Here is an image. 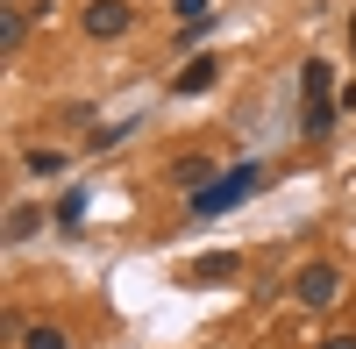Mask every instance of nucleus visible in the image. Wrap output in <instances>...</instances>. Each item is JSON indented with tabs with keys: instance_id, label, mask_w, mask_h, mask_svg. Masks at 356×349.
<instances>
[{
	"instance_id": "1",
	"label": "nucleus",
	"mask_w": 356,
	"mask_h": 349,
	"mask_svg": "<svg viewBox=\"0 0 356 349\" xmlns=\"http://www.w3.org/2000/svg\"><path fill=\"white\" fill-rule=\"evenodd\" d=\"M264 186V164H228L214 186H200L186 207H193V221H214V214H228V207H243V200Z\"/></svg>"
},
{
	"instance_id": "2",
	"label": "nucleus",
	"mask_w": 356,
	"mask_h": 349,
	"mask_svg": "<svg viewBox=\"0 0 356 349\" xmlns=\"http://www.w3.org/2000/svg\"><path fill=\"white\" fill-rule=\"evenodd\" d=\"M292 293H300V307H335L342 300V264H307L300 278H292Z\"/></svg>"
},
{
	"instance_id": "3",
	"label": "nucleus",
	"mask_w": 356,
	"mask_h": 349,
	"mask_svg": "<svg viewBox=\"0 0 356 349\" xmlns=\"http://www.w3.org/2000/svg\"><path fill=\"white\" fill-rule=\"evenodd\" d=\"M129 22H136V8H129V0H86V36H93V43L129 36Z\"/></svg>"
},
{
	"instance_id": "4",
	"label": "nucleus",
	"mask_w": 356,
	"mask_h": 349,
	"mask_svg": "<svg viewBox=\"0 0 356 349\" xmlns=\"http://www.w3.org/2000/svg\"><path fill=\"white\" fill-rule=\"evenodd\" d=\"M228 278H243V257L235 250H207L186 264V285H228Z\"/></svg>"
},
{
	"instance_id": "5",
	"label": "nucleus",
	"mask_w": 356,
	"mask_h": 349,
	"mask_svg": "<svg viewBox=\"0 0 356 349\" xmlns=\"http://www.w3.org/2000/svg\"><path fill=\"white\" fill-rule=\"evenodd\" d=\"M164 179H171L178 193H186V200H193L200 186H214V179H221V164H207V157H171V171H164Z\"/></svg>"
},
{
	"instance_id": "6",
	"label": "nucleus",
	"mask_w": 356,
	"mask_h": 349,
	"mask_svg": "<svg viewBox=\"0 0 356 349\" xmlns=\"http://www.w3.org/2000/svg\"><path fill=\"white\" fill-rule=\"evenodd\" d=\"M300 93L307 100H335V65H328V57H307V65H300Z\"/></svg>"
},
{
	"instance_id": "7",
	"label": "nucleus",
	"mask_w": 356,
	"mask_h": 349,
	"mask_svg": "<svg viewBox=\"0 0 356 349\" xmlns=\"http://www.w3.org/2000/svg\"><path fill=\"white\" fill-rule=\"evenodd\" d=\"M214 79H221V57H193V65L178 72V93L193 100V93H207V86H214Z\"/></svg>"
},
{
	"instance_id": "8",
	"label": "nucleus",
	"mask_w": 356,
	"mask_h": 349,
	"mask_svg": "<svg viewBox=\"0 0 356 349\" xmlns=\"http://www.w3.org/2000/svg\"><path fill=\"white\" fill-rule=\"evenodd\" d=\"M22 43H29V15L15 8V0H0V50H8V57H15Z\"/></svg>"
},
{
	"instance_id": "9",
	"label": "nucleus",
	"mask_w": 356,
	"mask_h": 349,
	"mask_svg": "<svg viewBox=\"0 0 356 349\" xmlns=\"http://www.w3.org/2000/svg\"><path fill=\"white\" fill-rule=\"evenodd\" d=\"M328 129H335V100H307V114H300V136H307V143H321Z\"/></svg>"
},
{
	"instance_id": "10",
	"label": "nucleus",
	"mask_w": 356,
	"mask_h": 349,
	"mask_svg": "<svg viewBox=\"0 0 356 349\" xmlns=\"http://www.w3.org/2000/svg\"><path fill=\"white\" fill-rule=\"evenodd\" d=\"M22 349H72V335L57 321H36V328H22Z\"/></svg>"
},
{
	"instance_id": "11",
	"label": "nucleus",
	"mask_w": 356,
	"mask_h": 349,
	"mask_svg": "<svg viewBox=\"0 0 356 349\" xmlns=\"http://www.w3.org/2000/svg\"><path fill=\"white\" fill-rule=\"evenodd\" d=\"M36 228H43V214H36V207H15V214H8V243H29Z\"/></svg>"
},
{
	"instance_id": "12",
	"label": "nucleus",
	"mask_w": 356,
	"mask_h": 349,
	"mask_svg": "<svg viewBox=\"0 0 356 349\" xmlns=\"http://www.w3.org/2000/svg\"><path fill=\"white\" fill-rule=\"evenodd\" d=\"M72 221H86V186H72L65 200H57V228H72Z\"/></svg>"
},
{
	"instance_id": "13",
	"label": "nucleus",
	"mask_w": 356,
	"mask_h": 349,
	"mask_svg": "<svg viewBox=\"0 0 356 349\" xmlns=\"http://www.w3.org/2000/svg\"><path fill=\"white\" fill-rule=\"evenodd\" d=\"M22 164H29V171H36V179H50V171H65V150H29Z\"/></svg>"
},
{
	"instance_id": "14",
	"label": "nucleus",
	"mask_w": 356,
	"mask_h": 349,
	"mask_svg": "<svg viewBox=\"0 0 356 349\" xmlns=\"http://www.w3.org/2000/svg\"><path fill=\"white\" fill-rule=\"evenodd\" d=\"M136 136V122H107V129H93V150H114V143H129Z\"/></svg>"
},
{
	"instance_id": "15",
	"label": "nucleus",
	"mask_w": 356,
	"mask_h": 349,
	"mask_svg": "<svg viewBox=\"0 0 356 349\" xmlns=\"http://www.w3.org/2000/svg\"><path fill=\"white\" fill-rule=\"evenodd\" d=\"M171 15H178V22H207V15H214V0H171Z\"/></svg>"
},
{
	"instance_id": "16",
	"label": "nucleus",
	"mask_w": 356,
	"mask_h": 349,
	"mask_svg": "<svg viewBox=\"0 0 356 349\" xmlns=\"http://www.w3.org/2000/svg\"><path fill=\"white\" fill-rule=\"evenodd\" d=\"M314 349H356V335H328V342H314Z\"/></svg>"
},
{
	"instance_id": "17",
	"label": "nucleus",
	"mask_w": 356,
	"mask_h": 349,
	"mask_svg": "<svg viewBox=\"0 0 356 349\" xmlns=\"http://www.w3.org/2000/svg\"><path fill=\"white\" fill-rule=\"evenodd\" d=\"M349 50H356V22H349Z\"/></svg>"
}]
</instances>
